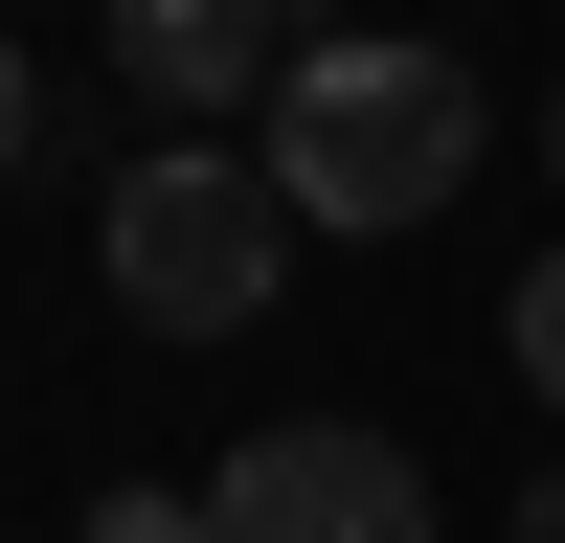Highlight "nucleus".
I'll return each mask as SVG.
<instances>
[{
    "label": "nucleus",
    "instance_id": "nucleus-7",
    "mask_svg": "<svg viewBox=\"0 0 565 543\" xmlns=\"http://www.w3.org/2000/svg\"><path fill=\"white\" fill-rule=\"evenodd\" d=\"M498 543H565V476H521V521H498Z\"/></svg>",
    "mask_w": 565,
    "mask_h": 543
},
{
    "label": "nucleus",
    "instance_id": "nucleus-8",
    "mask_svg": "<svg viewBox=\"0 0 565 543\" xmlns=\"http://www.w3.org/2000/svg\"><path fill=\"white\" fill-rule=\"evenodd\" d=\"M23 114H45V91H23V45H0V159H23Z\"/></svg>",
    "mask_w": 565,
    "mask_h": 543
},
{
    "label": "nucleus",
    "instance_id": "nucleus-5",
    "mask_svg": "<svg viewBox=\"0 0 565 543\" xmlns=\"http://www.w3.org/2000/svg\"><path fill=\"white\" fill-rule=\"evenodd\" d=\"M521 385H543V407H565V249H543V272H521Z\"/></svg>",
    "mask_w": 565,
    "mask_h": 543
},
{
    "label": "nucleus",
    "instance_id": "nucleus-4",
    "mask_svg": "<svg viewBox=\"0 0 565 543\" xmlns=\"http://www.w3.org/2000/svg\"><path fill=\"white\" fill-rule=\"evenodd\" d=\"M90 45H114V91L159 136H226V114H271V91L317 68L295 0H90Z\"/></svg>",
    "mask_w": 565,
    "mask_h": 543
},
{
    "label": "nucleus",
    "instance_id": "nucleus-2",
    "mask_svg": "<svg viewBox=\"0 0 565 543\" xmlns=\"http://www.w3.org/2000/svg\"><path fill=\"white\" fill-rule=\"evenodd\" d=\"M295 249H317L295 181L226 159V136H159V159L114 181V317H136V340H226V317H271Z\"/></svg>",
    "mask_w": 565,
    "mask_h": 543
},
{
    "label": "nucleus",
    "instance_id": "nucleus-6",
    "mask_svg": "<svg viewBox=\"0 0 565 543\" xmlns=\"http://www.w3.org/2000/svg\"><path fill=\"white\" fill-rule=\"evenodd\" d=\"M90 543H204V476L181 498H90Z\"/></svg>",
    "mask_w": 565,
    "mask_h": 543
},
{
    "label": "nucleus",
    "instance_id": "nucleus-1",
    "mask_svg": "<svg viewBox=\"0 0 565 543\" xmlns=\"http://www.w3.org/2000/svg\"><path fill=\"white\" fill-rule=\"evenodd\" d=\"M271 181H295V226H340V249L430 226L452 181H476V68L407 45V23H317V68L271 91Z\"/></svg>",
    "mask_w": 565,
    "mask_h": 543
},
{
    "label": "nucleus",
    "instance_id": "nucleus-9",
    "mask_svg": "<svg viewBox=\"0 0 565 543\" xmlns=\"http://www.w3.org/2000/svg\"><path fill=\"white\" fill-rule=\"evenodd\" d=\"M543 159H565V114H543Z\"/></svg>",
    "mask_w": 565,
    "mask_h": 543
},
{
    "label": "nucleus",
    "instance_id": "nucleus-3",
    "mask_svg": "<svg viewBox=\"0 0 565 543\" xmlns=\"http://www.w3.org/2000/svg\"><path fill=\"white\" fill-rule=\"evenodd\" d=\"M204 543H430V476H407V430H362V407H295V430H249L204 476Z\"/></svg>",
    "mask_w": 565,
    "mask_h": 543
}]
</instances>
